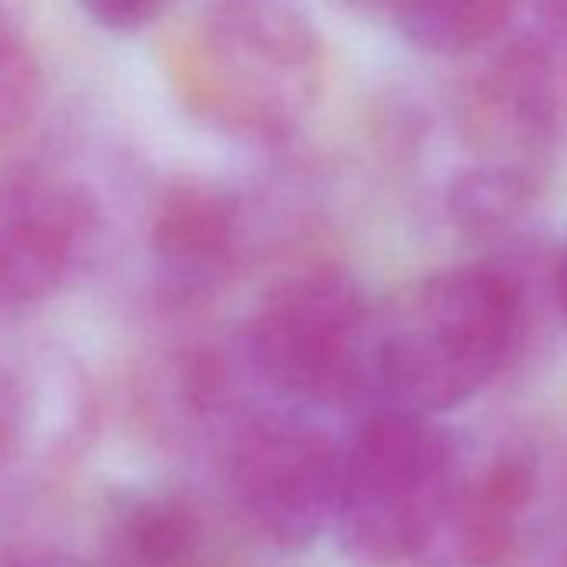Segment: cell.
<instances>
[{
    "label": "cell",
    "instance_id": "obj_1",
    "mask_svg": "<svg viewBox=\"0 0 567 567\" xmlns=\"http://www.w3.org/2000/svg\"><path fill=\"white\" fill-rule=\"evenodd\" d=\"M524 328L517 277L474 260L424 274L374 308L368 411L441 417L484 394Z\"/></svg>",
    "mask_w": 567,
    "mask_h": 567
},
{
    "label": "cell",
    "instance_id": "obj_2",
    "mask_svg": "<svg viewBox=\"0 0 567 567\" xmlns=\"http://www.w3.org/2000/svg\"><path fill=\"white\" fill-rule=\"evenodd\" d=\"M164 58L194 117L257 144L288 141L311 117L328 68L305 0H200Z\"/></svg>",
    "mask_w": 567,
    "mask_h": 567
},
{
    "label": "cell",
    "instance_id": "obj_3",
    "mask_svg": "<svg viewBox=\"0 0 567 567\" xmlns=\"http://www.w3.org/2000/svg\"><path fill=\"white\" fill-rule=\"evenodd\" d=\"M464 484L457 441L434 417L364 411L341 444L331 530L358 567H394L424 554L447 527Z\"/></svg>",
    "mask_w": 567,
    "mask_h": 567
},
{
    "label": "cell",
    "instance_id": "obj_4",
    "mask_svg": "<svg viewBox=\"0 0 567 567\" xmlns=\"http://www.w3.org/2000/svg\"><path fill=\"white\" fill-rule=\"evenodd\" d=\"M374 305L354 274L318 264L274 280L237 338L247 381L301 411L368 404Z\"/></svg>",
    "mask_w": 567,
    "mask_h": 567
},
{
    "label": "cell",
    "instance_id": "obj_5",
    "mask_svg": "<svg viewBox=\"0 0 567 567\" xmlns=\"http://www.w3.org/2000/svg\"><path fill=\"white\" fill-rule=\"evenodd\" d=\"M341 437L301 408L244 401L217 427V477L237 527L280 554H301L331 530Z\"/></svg>",
    "mask_w": 567,
    "mask_h": 567
},
{
    "label": "cell",
    "instance_id": "obj_6",
    "mask_svg": "<svg viewBox=\"0 0 567 567\" xmlns=\"http://www.w3.org/2000/svg\"><path fill=\"white\" fill-rule=\"evenodd\" d=\"M104 237L97 197L38 164L0 167V321L61 298L94 264Z\"/></svg>",
    "mask_w": 567,
    "mask_h": 567
},
{
    "label": "cell",
    "instance_id": "obj_7",
    "mask_svg": "<svg viewBox=\"0 0 567 567\" xmlns=\"http://www.w3.org/2000/svg\"><path fill=\"white\" fill-rule=\"evenodd\" d=\"M244 200L207 177L171 181L151 210L147 254L154 291L171 308H197L220 295L244 254Z\"/></svg>",
    "mask_w": 567,
    "mask_h": 567
},
{
    "label": "cell",
    "instance_id": "obj_8",
    "mask_svg": "<svg viewBox=\"0 0 567 567\" xmlns=\"http://www.w3.org/2000/svg\"><path fill=\"white\" fill-rule=\"evenodd\" d=\"M91 567H210L200 511L171 487H137L107 507Z\"/></svg>",
    "mask_w": 567,
    "mask_h": 567
},
{
    "label": "cell",
    "instance_id": "obj_9",
    "mask_svg": "<svg viewBox=\"0 0 567 567\" xmlns=\"http://www.w3.org/2000/svg\"><path fill=\"white\" fill-rule=\"evenodd\" d=\"M537 494V461L524 447L497 454L477 477L464 474L444 534L474 567H497L517 547L520 520Z\"/></svg>",
    "mask_w": 567,
    "mask_h": 567
},
{
    "label": "cell",
    "instance_id": "obj_10",
    "mask_svg": "<svg viewBox=\"0 0 567 567\" xmlns=\"http://www.w3.org/2000/svg\"><path fill=\"white\" fill-rule=\"evenodd\" d=\"M381 8L414 51L467 58L507 31L517 0H381Z\"/></svg>",
    "mask_w": 567,
    "mask_h": 567
},
{
    "label": "cell",
    "instance_id": "obj_11",
    "mask_svg": "<svg viewBox=\"0 0 567 567\" xmlns=\"http://www.w3.org/2000/svg\"><path fill=\"white\" fill-rule=\"evenodd\" d=\"M51 404H58L51 384L34 381L28 368L0 364V491L21 481L34 454L71 437L58 431Z\"/></svg>",
    "mask_w": 567,
    "mask_h": 567
},
{
    "label": "cell",
    "instance_id": "obj_12",
    "mask_svg": "<svg viewBox=\"0 0 567 567\" xmlns=\"http://www.w3.org/2000/svg\"><path fill=\"white\" fill-rule=\"evenodd\" d=\"M537 197V174L507 164L467 167L447 187V214L467 237H497L517 224Z\"/></svg>",
    "mask_w": 567,
    "mask_h": 567
},
{
    "label": "cell",
    "instance_id": "obj_13",
    "mask_svg": "<svg viewBox=\"0 0 567 567\" xmlns=\"http://www.w3.org/2000/svg\"><path fill=\"white\" fill-rule=\"evenodd\" d=\"M44 104V71L24 31L0 11V147L21 141Z\"/></svg>",
    "mask_w": 567,
    "mask_h": 567
},
{
    "label": "cell",
    "instance_id": "obj_14",
    "mask_svg": "<svg viewBox=\"0 0 567 567\" xmlns=\"http://www.w3.org/2000/svg\"><path fill=\"white\" fill-rule=\"evenodd\" d=\"M171 0H78V8L111 34H134L157 21Z\"/></svg>",
    "mask_w": 567,
    "mask_h": 567
},
{
    "label": "cell",
    "instance_id": "obj_15",
    "mask_svg": "<svg viewBox=\"0 0 567 567\" xmlns=\"http://www.w3.org/2000/svg\"><path fill=\"white\" fill-rule=\"evenodd\" d=\"M0 567H91V564H81L78 557H68L61 550L14 544V547H0Z\"/></svg>",
    "mask_w": 567,
    "mask_h": 567
},
{
    "label": "cell",
    "instance_id": "obj_16",
    "mask_svg": "<svg viewBox=\"0 0 567 567\" xmlns=\"http://www.w3.org/2000/svg\"><path fill=\"white\" fill-rule=\"evenodd\" d=\"M554 301H557V311L567 324V244L560 247L557 264H554Z\"/></svg>",
    "mask_w": 567,
    "mask_h": 567
},
{
    "label": "cell",
    "instance_id": "obj_17",
    "mask_svg": "<svg viewBox=\"0 0 567 567\" xmlns=\"http://www.w3.org/2000/svg\"><path fill=\"white\" fill-rule=\"evenodd\" d=\"M354 4H378L381 8V0H354Z\"/></svg>",
    "mask_w": 567,
    "mask_h": 567
}]
</instances>
